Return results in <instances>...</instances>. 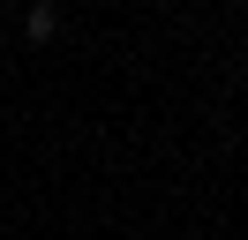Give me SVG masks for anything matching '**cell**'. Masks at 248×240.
I'll use <instances>...</instances> for the list:
<instances>
[{
	"mask_svg": "<svg viewBox=\"0 0 248 240\" xmlns=\"http://www.w3.org/2000/svg\"><path fill=\"white\" fill-rule=\"evenodd\" d=\"M23 30H31V38H38V45H46V38H53V30H61V8H46V0H38V8H31V23H23Z\"/></svg>",
	"mask_w": 248,
	"mask_h": 240,
	"instance_id": "obj_1",
	"label": "cell"
},
{
	"mask_svg": "<svg viewBox=\"0 0 248 240\" xmlns=\"http://www.w3.org/2000/svg\"><path fill=\"white\" fill-rule=\"evenodd\" d=\"M46 8H53V0H46Z\"/></svg>",
	"mask_w": 248,
	"mask_h": 240,
	"instance_id": "obj_2",
	"label": "cell"
}]
</instances>
